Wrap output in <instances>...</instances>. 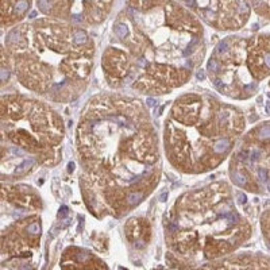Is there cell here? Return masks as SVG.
I'll return each mask as SVG.
<instances>
[{"mask_svg": "<svg viewBox=\"0 0 270 270\" xmlns=\"http://www.w3.org/2000/svg\"><path fill=\"white\" fill-rule=\"evenodd\" d=\"M127 241L135 247H143L151 239V225L146 217H131L124 224Z\"/></svg>", "mask_w": 270, "mask_h": 270, "instance_id": "ac0fdd59", "label": "cell"}, {"mask_svg": "<svg viewBox=\"0 0 270 270\" xmlns=\"http://www.w3.org/2000/svg\"><path fill=\"white\" fill-rule=\"evenodd\" d=\"M259 225H261V231H262V235H264V241L266 246H268V248L270 250V208L266 209L261 215Z\"/></svg>", "mask_w": 270, "mask_h": 270, "instance_id": "d6986e66", "label": "cell"}, {"mask_svg": "<svg viewBox=\"0 0 270 270\" xmlns=\"http://www.w3.org/2000/svg\"><path fill=\"white\" fill-rule=\"evenodd\" d=\"M166 261L174 268L207 265L248 242L252 227L238 209L231 186L215 181L188 190L163 217Z\"/></svg>", "mask_w": 270, "mask_h": 270, "instance_id": "277c9868", "label": "cell"}, {"mask_svg": "<svg viewBox=\"0 0 270 270\" xmlns=\"http://www.w3.org/2000/svg\"><path fill=\"white\" fill-rule=\"evenodd\" d=\"M112 33L128 57L126 88L146 96L185 85L205 56L201 20L178 0H127Z\"/></svg>", "mask_w": 270, "mask_h": 270, "instance_id": "7a4b0ae2", "label": "cell"}, {"mask_svg": "<svg viewBox=\"0 0 270 270\" xmlns=\"http://www.w3.org/2000/svg\"><path fill=\"white\" fill-rule=\"evenodd\" d=\"M251 6L259 16L270 20V0H251Z\"/></svg>", "mask_w": 270, "mask_h": 270, "instance_id": "ffe728a7", "label": "cell"}, {"mask_svg": "<svg viewBox=\"0 0 270 270\" xmlns=\"http://www.w3.org/2000/svg\"><path fill=\"white\" fill-rule=\"evenodd\" d=\"M269 89H270V81H269ZM269 97H270V93H269Z\"/></svg>", "mask_w": 270, "mask_h": 270, "instance_id": "44dd1931", "label": "cell"}, {"mask_svg": "<svg viewBox=\"0 0 270 270\" xmlns=\"http://www.w3.org/2000/svg\"><path fill=\"white\" fill-rule=\"evenodd\" d=\"M246 128L243 112L209 93L188 92L172 103L163 122V151L182 174L215 170L234 151Z\"/></svg>", "mask_w": 270, "mask_h": 270, "instance_id": "5b68a950", "label": "cell"}, {"mask_svg": "<svg viewBox=\"0 0 270 270\" xmlns=\"http://www.w3.org/2000/svg\"><path fill=\"white\" fill-rule=\"evenodd\" d=\"M2 177L20 178L35 166L61 162L65 124L60 114L42 100L8 93L0 103Z\"/></svg>", "mask_w": 270, "mask_h": 270, "instance_id": "8992f818", "label": "cell"}, {"mask_svg": "<svg viewBox=\"0 0 270 270\" xmlns=\"http://www.w3.org/2000/svg\"><path fill=\"white\" fill-rule=\"evenodd\" d=\"M246 62L251 77L258 84L270 77V34L246 38Z\"/></svg>", "mask_w": 270, "mask_h": 270, "instance_id": "7c38bea8", "label": "cell"}, {"mask_svg": "<svg viewBox=\"0 0 270 270\" xmlns=\"http://www.w3.org/2000/svg\"><path fill=\"white\" fill-rule=\"evenodd\" d=\"M115 0H37L43 15L80 27L103 23L109 15Z\"/></svg>", "mask_w": 270, "mask_h": 270, "instance_id": "8fae6325", "label": "cell"}, {"mask_svg": "<svg viewBox=\"0 0 270 270\" xmlns=\"http://www.w3.org/2000/svg\"><path fill=\"white\" fill-rule=\"evenodd\" d=\"M80 189L97 219L122 217L154 192L161 178L158 135L145 103L119 92L96 95L76 128Z\"/></svg>", "mask_w": 270, "mask_h": 270, "instance_id": "6da1fadb", "label": "cell"}, {"mask_svg": "<svg viewBox=\"0 0 270 270\" xmlns=\"http://www.w3.org/2000/svg\"><path fill=\"white\" fill-rule=\"evenodd\" d=\"M60 266L62 269H107L104 261H101L97 255L74 246L68 247L62 252Z\"/></svg>", "mask_w": 270, "mask_h": 270, "instance_id": "2e32d148", "label": "cell"}, {"mask_svg": "<svg viewBox=\"0 0 270 270\" xmlns=\"http://www.w3.org/2000/svg\"><path fill=\"white\" fill-rule=\"evenodd\" d=\"M31 0H2V27L12 29L26 18Z\"/></svg>", "mask_w": 270, "mask_h": 270, "instance_id": "e0dca14e", "label": "cell"}, {"mask_svg": "<svg viewBox=\"0 0 270 270\" xmlns=\"http://www.w3.org/2000/svg\"><path fill=\"white\" fill-rule=\"evenodd\" d=\"M207 269H270V257L261 252H243L209 262Z\"/></svg>", "mask_w": 270, "mask_h": 270, "instance_id": "9a60e30c", "label": "cell"}, {"mask_svg": "<svg viewBox=\"0 0 270 270\" xmlns=\"http://www.w3.org/2000/svg\"><path fill=\"white\" fill-rule=\"evenodd\" d=\"M2 199L22 211H41L42 199L34 188L22 184H6L2 188Z\"/></svg>", "mask_w": 270, "mask_h": 270, "instance_id": "5bb4252c", "label": "cell"}, {"mask_svg": "<svg viewBox=\"0 0 270 270\" xmlns=\"http://www.w3.org/2000/svg\"><path fill=\"white\" fill-rule=\"evenodd\" d=\"M42 221L37 213L14 221L2 234L3 268H31L39 251Z\"/></svg>", "mask_w": 270, "mask_h": 270, "instance_id": "9c48e42d", "label": "cell"}, {"mask_svg": "<svg viewBox=\"0 0 270 270\" xmlns=\"http://www.w3.org/2000/svg\"><path fill=\"white\" fill-rule=\"evenodd\" d=\"M101 69L104 80L109 88L112 89L126 88L130 73V64L127 54L120 46L112 43L105 47L101 56Z\"/></svg>", "mask_w": 270, "mask_h": 270, "instance_id": "4fadbf2b", "label": "cell"}, {"mask_svg": "<svg viewBox=\"0 0 270 270\" xmlns=\"http://www.w3.org/2000/svg\"><path fill=\"white\" fill-rule=\"evenodd\" d=\"M230 178L247 192L270 194V122L259 123L241 138L231 155Z\"/></svg>", "mask_w": 270, "mask_h": 270, "instance_id": "52a82bcc", "label": "cell"}, {"mask_svg": "<svg viewBox=\"0 0 270 270\" xmlns=\"http://www.w3.org/2000/svg\"><path fill=\"white\" fill-rule=\"evenodd\" d=\"M201 22L219 31H238L250 19L248 0H178Z\"/></svg>", "mask_w": 270, "mask_h": 270, "instance_id": "30bf717a", "label": "cell"}, {"mask_svg": "<svg viewBox=\"0 0 270 270\" xmlns=\"http://www.w3.org/2000/svg\"><path fill=\"white\" fill-rule=\"evenodd\" d=\"M207 74L219 93L232 100H247L258 91L246 62V38L227 37L211 53Z\"/></svg>", "mask_w": 270, "mask_h": 270, "instance_id": "ba28073f", "label": "cell"}, {"mask_svg": "<svg viewBox=\"0 0 270 270\" xmlns=\"http://www.w3.org/2000/svg\"><path fill=\"white\" fill-rule=\"evenodd\" d=\"M95 53L84 27L47 16L12 27L3 42L2 60L26 89L66 104L87 91Z\"/></svg>", "mask_w": 270, "mask_h": 270, "instance_id": "3957f363", "label": "cell"}]
</instances>
